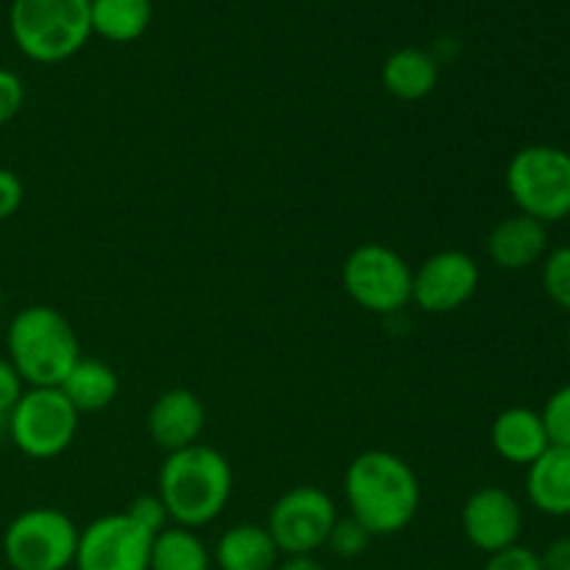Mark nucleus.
Wrapping results in <instances>:
<instances>
[{
    "label": "nucleus",
    "mask_w": 570,
    "mask_h": 570,
    "mask_svg": "<svg viewBox=\"0 0 570 570\" xmlns=\"http://www.w3.org/2000/svg\"><path fill=\"white\" fill-rule=\"evenodd\" d=\"M343 493L351 518L373 538H390L410 527L421 510V479L393 451H365L345 468Z\"/></svg>",
    "instance_id": "nucleus-1"
},
{
    "label": "nucleus",
    "mask_w": 570,
    "mask_h": 570,
    "mask_svg": "<svg viewBox=\"0 0 570 570\" xmlns=\"http://www.w3.org/2000/svg\"><path fill=\"white\" fill-rule=\"evenodd\" d=\"M234 471L226 454L204 443L173 451L159 468V495L170 523L184 529L209 527L232 501Z\"/></svg>",
    "instance_id": "nucleus-2"
},
{
    "label": "nucleus",
    "mask_w": 570,
    "mask_h": 570,
    "mask_svg": "<svg viewBox=\"0 0 570 570\" xmlns=\"http://www.w3.org/2000/svg\"><path fill=\"white\" fill-rule=\"evenodd\" d=\"M6 356L26 387H59L81 360L72 323L48 304L17 312L6 332Z\"/></svg>",
    "instance_id": "nucleus-3"
},
{
    "label": "nucleus",
    "mask_w": 570,
    "mask_h": 570,
    "mask_svg": "<svg viewBox=\"0 0 570 570\" xmlns=\"http://www.w3.org/2000/svg\"><path fill=\"white\" fill-rule=\"evenodd\" d=\"M9 31L26 59L59 65L92 37L89 0H11Z\"/></svg>",
    "instance_id": "nucleus-4"
},
{
    "label": "nucleus",
    "mask_w": 570,
    "mask_h": 570,
    "mask_svg": "<svg viewBox=\"0 0 570 570\" xmlns=\"http://www.w3.org/2000/svg\"><path fill=\"white\" fill-rule=\"evenodd\" d=\"M507 193L521 215L543 226L570 217V154L557 145H527L507 165Z\"/></svg>",
    "instance_id": "nucleus-5"
},
{
    "label": "nucleus",
    "mask_w": 570,
    "mask_h": 570,
    "mask_svg": "<svg viewBox=\"0 0 570 570\" xmlns=\"http://www.w3.org/2000/svg\"><path fill=\"white\" fill-rule=\"evenodd\" d=\"M78 534L67 512L31 507L6 527L3 557L11 570H67L76 562Z\"/></svg>",
    "instance_id": "nucleus-6"
},
{
    "label": "nucleus",
    "mask_w": 570,
    "mask_h": 570,
    "mask_svg": "<svg viewBox=\"0 0 570 570\" xmlns=\"http://www.w3.org/2000/svg\"><path fill=\"white\" fill-rule=\"evenodd\" d=\"M78 417L59 387H26L9 412V440L31 460H56L76 440Z\"/></svg>",
    "instance_id": "nucleus-7"
},
{
    "label": "nucleus",
    "mask_w": 570,
    "mask_h": 570,
    "mask_svg": "<svg viewBox=\"0 0 570 570\" xmlns=\"http://www.w3.org/2000/svg\"><path fill=\"white\" fill-rule=\"evenodd\" d=\"M412 267L399 250L382 243L356 245L343 265V289L373 315H395L412 304Z\"/></svg>",
    "instance_id": "nucleus-8"
},
{
    "label": "nucleus",
    "mask_w": 570,
    "mask_h": 570,
    "mask_svg": "<svg viewBox=\"0 0 570 570\" xmlns=\"http://www.w3.org/2000/svg\"><path fill=\"white\" fill-rule=\"evenodd\" d=\"M337 504L326 490L301 484L278 495L267 515V532L284 557L315 554L323 549L337 523Z\"/></svg>",
    "instance_id": "nucleus-9"
},
{
    "label": "nucleus",
    "mask_w": 570,
    "mask_h": 570,
    "mask_svg": "<svg viewBox=\"0 0 570 570\" xmlns=\"http://www.w3.org/2000/svg\"><path fill=\"white\" fill-rule=\"evenodd\" d=\"M154 538L128 512H111L81 529L72 566L76 570H148Z\"/></svg>",
    "instance_id": "nucleus-10"
},
{
    "label": "nucleus",
    "mask_w": 570,
    "mask_h": 570,
    "mask_svg": "<svg viewBox=\"0 0 570 570\" xmlns=\"http://www.w3.org/2000/svg\"><path fill=\"white\" fill-rule=\"evenodd\" d=\"M476 259L465 250H438L412 273V304L426 315H451L462 309L479 289Z\"/></svg>",
    "instance_id": "nucleus-11"
},
{
    "label": "nucleus",
    "mask_w": 570,
    "mask_h": 570,
    "mask_svg": "<svg viewBox=\"0 0 570 570\" xmlns=\"http://www.w3.org/2000/svg\"><path fill=\"white\" fill-rule=\"evenodd\" d=\"M462 532L482 554H495L521 540L523 510L510 490L488 484L468 495L462 507Z\"/></svg>",
    "instance_id": "nucleus-12"
},
{
    "label": "nucleus",
    "mask_w": 570,
    "mask_h": 570,
    "mask_svg": "<svg viewBox=\"0 0 570 570\" xmlns=\"http://www.w3.org/2000/svg\"><path fill=\"white\" fill-rule=\"evenodd\" d=\"M206 410L198 395L187 387L165 390L148 410V434L167 454L189 449L200 440Z\"/></svg>",
    "instance_id": "nucleus-13"
},
{
    "label": "nucleus",
    "mask_w": 570,
    "mask_h": 570,
    "mask_svg": "<svg viewBox=\"0 0 570 570\" xmlns=\"http://www.w3.org/2000/svg\"><path fill=\"white\" fill-rule=\"evenodd\" d=\"M549 254V226L529 215H510L493 226L488 256L499 271H527Z\"/></svg>",
    "instance_id": "nucleus-14"
},
{
    "label": "nucleus",
    "mask_w": 570,
    "mask_h": 570,
    "mask_svg": "<svg viewBox=\"0 0 570 570\" xmlns=\"http://www.w3.org/2000/svg\"><path fill=\"white\" fill-rule=\"evenodd\" d=\"M490 443H493V451L504 462L529 468L549 449L551 440L546 434L543 417H540L538 410L510 406V410L495 415L493 426H490Z\"/></svg>",
    "instance_id": "nucleus-15"
},
{
    "label": "nucleus",
    "mask_w": 570,
    "mask_h": 570,
    "mask_svg": "<svg viewBox=\"0 0 570 570\" xmlns=\"http://www.w3.org/2000/svg\"><path fill=\"white\" fill-rule=\"evenodd\" d=\"M529 504L549 518H570V445H549L527 468Z\"/></svg>",
    "instance_id": "nucleus-16"
},
{
    "label": "nucleus",
    "mask_w": 570,
    "mask_h": 570,
    "mask_svg": "<svg viewBox=\"0 0 570 570\" xmlns=\"http://www.w3.org/2000/svg\"><path fill=\"white\" fill-rule=\"evenodd\" d=\"M278 560L282 551L259 523H237L217 540L215 562L220 570H273Z\"/></svg>",
    "instance_id": "nucleus-17"
},
{
    "label": "nucleus",
    "mask_w": 570,
    "mask_h": 570,
    "mask_svg": "<svg viewBox=\"0 0 570 570\" xmlns=\"http://www.w3.org/2000/svg\"><path fill=\"white\" fill-rule=\"evenodd\" d=\"M440 65L429 50L401 48L384 59L382 83L399 100H423L438 89Z\"/></svg>",
    "instance_id": "nucleus-18"
},
{
    "label": "nucleus",
    "mask_w": 570,
    "mask_h": 570,
    "mask_svg": "<svg viewBox=\"0 0 570 570\" xmlns=\"http://www.w3.org/2000/svg\"><path fill=\"white\" fill-rule=\"evenodd\" d=\"M59 390L76 406L78 415H87V412H104L106 406L115 404L117 393H120V379H117L115 367H109L106 362L81 356L65 376V382L59 384Z\"/></svg>",
    "instance_id": "nucleus-19"
},
{
    "label": "nucleus",
    "mask_w": 570,
    "mask_h": 570,
    "mask_svg": "<svg viewBox=\"0 0 570 570\" xmlns=\"http://www.w3.org/2000/svg\"><path fill=\"white\" fill-rule=\"evenodd\" d=\"M92 33L115 45L137 42L154 20L150 0H89Z\"/></svg>",
    "instance_id": "nucleus-20"
},
{
    "label": "nucleus",
    "mask_w": 570,
    "mask_h": 570,
    "mask_svg": "<svg viewBox=\"0 0 570 570\" xmlns=\"http://www.w3.org/2000/svg\"><path fill=\"white\" fill-rule=\"evenodd\" d=\"M148 570H212V554L195 529L170 523L150 543Z\"/></svg>",
    "instance_id": "nucleus-21"
},
{
    "label": "nucleus",
    "mask_w": 570,
    "mask_h": 570,
    "mask_svg": "<svg viewBox=\"0 0 570 570\" xmlns=\"http://www.w3.org/2000/svg\"><path fill=\"white\" fill-rule=\"evenodd\" d=\"M540 278H543V289L551 304L570 312V245H560L546 254Z\"/></svg>",
    "instance_id": "nucleus-22"
},
{
    "label": "nucleus",
    "mask_w": 570,
    "mask_h": 570,
    "mask_svg": "<svg viewBox=\"0 0 570 570\" xmlns=\"http://www.w3.org/2000/svg\"><path fill=\"white\" fill-rule=\"evenodd\" d=\"M373 534L367 532L365 527H362L356 518H337V523H334L332 534H328L326 546L332 549L334 557H340V560H356V557H362L367 551V546H371Z\"/></svg>",
    "instance_id": "nucleus-23"
},
{
    "label": "nucleus",
    "mask_w": 570,
    "mask_h": 570,
    "mask_svg": "<svg viewBox=\"0 0 570 570\" xmlns=\"http://www.w3.org/2000/svg\"><path fill=\"white\" fill-rule=\"evenodd\" d=\"M540 417L551 445H570V384L549 395Z\"/></svg>",
    "instance_id": "nucleus-24"
},
{
    "label": "nucleus",
    "mask_w": 570,
    "mask_h": 570,
    "mask_svg": "<svg viewBox=\"0 0 570 570\" xmlns=\"http://www.w3.org/2000/svg\"><path fill=\"white\" fill-rule=\"evenodd\" d=\"M126 512L131 521H137L150 534H159L161 529L170 527V515H167V507L159 495H139V499L131 501Z\"/></svg>",
    "instance_id": "nucleus-25"
},
{
    "label": "nucleus",
    "mask_w": 570,
    "mask_h": 570,
    "mask_svg": "<svg viewBox=\"0 0 570 570\" xmlns=\"http://www.w3.org/2000/svg\"><path fill=\"white\" fill-rule=\"evenodd\" d=\"M482 570H543V562H540L538 551L515 543L510 549L490 554Z\"/></svg>",
    "instance_id": "nucleus-26"
},
{
    "label": "nucleus",
    "mask_w": 570,
    "mask_h": 570,
    "mask_svg": "<svg viewBox=\"0 0 570 570\" xmlns=\"http://www.w3.org/2000/svg\"><path fill=\"white\" fill-rule=\"evenodd\" d=\"M26 104V87L17 72L0 67V128L14 120Z\"/></svg>",
    "instance_id": "nucleus-27"
},
{
    "label": "nucleus",
    "mask_w": 570,
    "mask_h": 570,
    "mask_svg": "<svg viewBox=\"0 0 570 570\" xmlns=\"http://www.w3.org/2000/svg\"><path fill=\"white\" fill-rule=\"evenodd\" d=\"M22 198H26V187H22L20 176L9 167H0V223L20 212Z\"/></svg>",
    "instance_id": "nucleus-28"
},
{
    "label": "nucleus",
    "mask_w": 570,
    "mask_h": 570,
    "mask_svg": "<svg viewBox=\"0 0 570 570\" xmlns=\"http://www.w3.org/2000/svg\"><path fill=\"white\" fill-rule=\"evenodd\" d=\"M26 384H22L20 373L14 371V365L9 362V356H0V412L9 415L11 406L17 404V399L22 395Z\"/></svg>",
    "instance_id": "nucleus-29"
},
{
    "label": "nucleus",
    "mask_w": 570,
    "mask_h": 570,
    "mask_svg": "<svg viewBox=\"0 0 570 570\" xmlns=\"http://www.w3.org/2000/svg\"><path fill=\"white\" fill-rule=\"evenodd\" d=\"M543 570H570V538H557L540 551Z\"/></svg>",
    "instance_id": "nucleus-30"
},
{
    "label": "nucleus",
    "mask_w": 570,
    "mask_h": 570,
    "mask_svg": "<svg viewBox=\"0 0 570 570\" xmlns=\"http://www.w3.org/2000/svg\"><path fill=\"white\" fill-rule=\"evenodd\" d=\"M273 570H323V566L312 554H293L278 560V566Z\"/></svg>",
    "instance_id": "nucleus-31"
},
{
    "label": "nucleus",
    "mask_w": 570,
    "mask_h": 570,
    "mask_svg": "<svg viewBox=\"0 0 570 570\" xmlns=\"http://www.w3.org/2000/svg\"><path fill=\"white\" fill-rule=\"evenodd\" d=\"M6 440H9V415L0 412V443H6Z\"/></svg>",
    "instance_id": "nucleus-32"
},
{
    "label": "nucleus",
    "mask_w": 570,
    "mask_h": 570,
    "mask_svg": "<svg viewBox=\"0 0 570 570\" xmlns=\"http://www.w3.org/2000/svg\"><path fill=\"white\" fill-rule=\"evenodd\" d=\"M0 306H3V289H0Z\"/></svg>",
    "instance_id": "nucleus-33"
},
{
    "label": "nucleus",
    "mask_w": 570,
    "mask_h": 570,
    "mask_svg": "<svg viewBox=\"0 0 570 570\" xmlns=\"http://www.w3.org/2000/svg\"><path fill=\"white\" fill-rule=\"evenodd\" d=\"M568 348H570V326H568Z\"/></svg>",
    "instance_id": "nucleus-34"
}]
</instances>
